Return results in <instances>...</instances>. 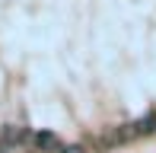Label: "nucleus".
<instances>
[{
	"instance_id": "f257e3e1",
	"label": "nucleus",
	"mask_w": 156,
	"mask_h": 153,
	"mask_svg": "<svg viewBox=\"0 0 156 153\" xmlns=\"http://www.w3.org/2000/svg\"><path fill=\"white\" fill-rule=\"evenodd\" d=\"M29 144L35 150H61V141H58V134H51V131H38V134H32L29 137Z\"/></svg>"
},
{
	"instance_id": "f03ea898",
	"label": "nucleus",
	"mask_w": 156,
	"mask_h": 153,
	"mask_svg": "<svg viewBox=\"0 0 156 153\" xmlns=\"http://www.w3.org/2000/svg\"><path fill=\"white\" fill-rule=\"evenodd\" d=\"M29 131H26V128H19V124H6V128H3V134H0V141H3V144H10V147H19V144H26V141H29Z\"/></svg>"
},
{
	"instance_id": "7ed1b4c3",
	"label": "nucleus",
	"mask_w": 156,
	"mask_h": 153,
	"mask_svg": "<svg viewBox=\"0 0 156 153\" xmlns=\"http://www.w3.org/2000/svg\"><path fill=\"white\" fill-rule=\"evenodd\" d=\"M61 153H86V147H83V144H70V147H64Z\"/></svg>"
}]
</instances>
